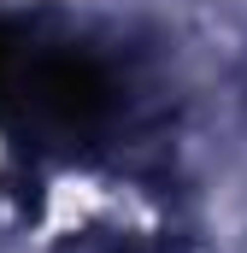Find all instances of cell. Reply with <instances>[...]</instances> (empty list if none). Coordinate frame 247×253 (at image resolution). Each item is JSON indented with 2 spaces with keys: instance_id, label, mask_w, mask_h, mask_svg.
<instances>
[{
  "instance_id": "6da1fadb",
  "label": "cell",
  "mask_w": 247,
  "mask_h": 253,
  "mask_svg": "<svg viewBox=\"0 0 247 253\" xmlns=\"http://www.w3.org/2000/svg\"><path fill=\"white\" fill-rule=\"evenodd\" d=\"M112 106V83L100 59L77 53V47H47L30 53L18 77V112H36L59 129H94Z\"/></svg>"
}]
</instances>
